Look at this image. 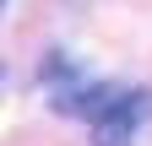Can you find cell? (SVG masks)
<instances>
[{
  "label": "cell",
  "instance_id": "1",
  "mask_svg": "<svg viewBox=\"0 0 152 146\" xmlns=\"http://www.w3.org/2000/svg\"><path fill=\"white\" fill-rule=\"evenodd\" d=\"M147 114H152V92H125L92 119V135H98V146H130V135Z\"/></svg>",
  "mask_w": 152,
  "mask_h": 146
}]
</instances>
